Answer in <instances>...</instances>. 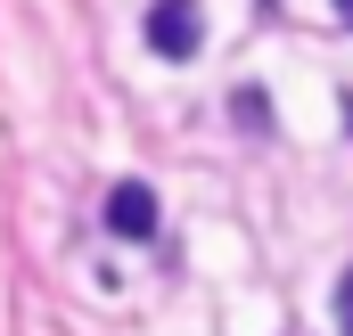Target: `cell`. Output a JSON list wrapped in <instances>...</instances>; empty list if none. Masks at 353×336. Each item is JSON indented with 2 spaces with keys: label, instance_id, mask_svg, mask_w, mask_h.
Wrapping results in <instances>:
<instances>
[{
  "label": "cell",
  "instance_id": "6da1fadb",
  "mask_svg": "<svg viewBox=\"0 0 353 336\" xmlns=\"http://www.w3.org/2000/svg\"><path fill=\"white\" fill-rule=\"evenodd\" d=\"M197 41H205V8H197V0H157V8H148V50H157V58L189 66Z\"/></svg>",
  "mask_w": 353,
  "mask_h": 336
},
{
  "label": "cell",
  "instance_id": "7a4b0ae2",
  "mask_svg": "<svg viewBox=\"0 0 353 336\" xmlns=\"http://www.w3.org/2000/svg\"><path fill=\"white\" fill-rule=\"evenodd\" d=\"M107 230L132 238V246L157 238V189H148V180H115V189H107Z\"/></svg>",
  "mask_w": 353,
  "mask_h": 336
},
{
  "label": "cell",
  "instance_id": "3957f363",
  "mask_svg": "<svg viewBox=\"0 0 353 336\" xmlns=\"http://www.w3.org/2000/svg\"><path fill=\"white\" fill-rule=\"evenodd\" d=\"M230 107H239V123H247V132H271V98H263V90H239Z\"/></svg>",
  "mask_w": 353,
  "mask_h": 336
},
{
  "label": "cell",
  "instance_id": "277c9868",
  "mask_svg": "<svg viewBox=\"0 0 353 336\" xmlns=\"http://www.w3.org/2000/svg\"><path fill=\"white\" fill-rule=\"evenodd\" d=\"M337 328L353 336V271H345V279H337Z\"/></svg>",
  "mask_w": 353,
  "mask_h": 336
},
{
  "label": "cell",
  "instance_id": "5b68a950",
  "mask_svg": "<svg viewBox=\"0 0 353 336\" xmlns=\"http://www.w3.org/2000/svg\"><path fill=\"white\" fill-rule=\"evenodd\" d=\"M337 17H345V25H353V0H337Z\"/></svg>",
  "mask_w": 353,
  "mask_h": 336
}]
</instances>
